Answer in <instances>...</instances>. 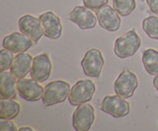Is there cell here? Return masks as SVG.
I'll use <instances>...</instances> for the list:
<instances>
[{"mask_svg": "<svg viewBox=\"0 0 158 131\" xmlns=\"http://www.w3.org/2000/svg\"><path fill=\"white\" fill-rule=\"evenodd\" d=\"M70 90V85L65 81L56 80L49 82L44 88V95L42 99L44 105L51 106L63 103L66 99H68Z\"/></svg>", "mask_w": 158, "mask_h": 131, "instance_id": "cell-1", "label": "cell"}, {"mask_svg": "<svg viewBox=\"0 0 158 131\" xmlns=\"http://www.w3.org/2000/svg\"><path fill=\"white\" fill-rule=\"evenodd\" d=\"M140 38L135 30H131L118 37L115 41L114 52L122 59L131 57L136 53L140 46Z\"/></svg>", "mask_w": 158, "mask_h": 131, "instance_id": "cell-2", "label": "cell"}, {"mask_svg": "<svg viewBox=\"0 0 158 131\" xmlns=\"http://www.w3.org/2000/svg\"><path fill=\"white\" fill-rule=\"evenodd\" d=\"M96 91V86L91 80H79L70 90L68 101L71 105H79L90 101Z\"/></svg>", "mask_w": 158, "mask_h": 131, "instance_id": "cell-3", "label": "cell"}, {"mask_svg": "<svg viewBox=\"0 0 158 131\" xmlns=\"http://www.w3.org/2000/svg\"><path fill=\"white\" fill-rule=\"evenodd\" d=\"M137 86L138 80L136 75L131 71L125 70L116 79L114 83V90L116 95L127 100L133 96Z\"/></svg>", "mask_w": 158, "mask_h": 131, "instance_id": "cell-4", "label": "cell"}, {"mask_svg": "<svg viewBox=\"0 0 158 131\" xmlns=\"http://www.w3.org/2000/svg\"><path fill=\"white\" fill-rule=\"evenodd\" d=\"M81 66L86 76L93 78L100 76L104 66V57L101 50L98 48H91L87 50L82 58Z\"/></svg>", "mask_w": 158, "mask_h": 131, "instance_id": "cell-5", "label": "cell"}, {"mask_svg": "<svg viewBox=\"0 0 158 131\" xmlns=\"http://www.w3.org/2000/svg\"><path fill=\"white\" fill-rule=\"evenodd\" d=\"M95 120V110L92 105L85 103L77 105L72 115V125L76 131H88Z\"/></svg>", "mask_w": 158, "mask_h": 131, "instance_id": "cell-6", "label": "cell"}, {"mask_svg": "<svg viewBox=\"0 0 158 131\" xmlns=\"http://www.w3.org/2000/svg\"><path fill=\"white\" fill-rule=\"evenodd\" d=\"M101 109L105 113H108L116 118L125 117L130 114L131 108L130 104L126 99L120 96H106L101 104Z\"/></svg>", "mask_w": 158, "mask_h": 131, "instance_id": "cell-7", "label": "cell"}, {"mask_svg": "<svg viewBox=\"0 0 158 131\" xmlns=\"http://www.w3.org/2000/svg\"><path fill=\"white\" fill-rule=\"evenodd\" d=\"M98 23L100 27L108 32H117L121 27V17L114 7L106 5L96 12Z\"/></svg>", "mask_w": 158, "mask_h": 131, "instance_id": "cell-8", "label": "cell"}, {"mask_svg": "<svg viewBox=\"0 0 158 131\" xmlns=\"http://www.w3.org/2000/svg\"><path fill=\"white\" fill-rule=\"evenodd\" d=\"M18 25L20 32L28 36L34 43H38V42L44 36V31L40 18L27 14V15H24L19 19Z\"/></svg>", "mask_w": 158, "mask_h": 131, "instance_id": "cell-9", "label": "cell"}, {"mask_svg": "<svg viewBox=\"0 0 158 131\" xmlns=\"http://www.w3.org/2000/svg\"><path fill=\"white\" fill-rule=\"evenodd\" d=\"M18 94L22 99L28 101H37L43 99L44 88L38 81L32 79H19L17 81Z\"/></svg>", "mask_w": 158, "mask_h": 131, "instance_id": "cell-10", "label": "cell"}, {"mask_svg": "<svg viewBox=\"0 0 158 131\" xmlns=\"http://www.w3.org/2000/svg\"><path fill=\"white\" fill-rule=\"evenodd\" d=\"M69 20L76 24L81 30H90L95 28L98 19L91 9L86 6H76L69 14Z\"/></svg>", "mask_w": 158, "mask_h": 131, "instance_id": "cell-11", "label": "cell"}, {"mask_svg": "<svg viewBox=\"0 0 158 131\" xmlns=\"http://www.w3.org/2000/svg\"><path fill=\"white\" fill-rule=\"evenodd\" d=\"M40 20L42 23L44 36L52 40H57L61 37L62 25L61 21L57 15L52 11H47L40 15Z\"/></svg>", "mask_w": 158, "mask_h": 131, "instance_id": "cell-12", "label": "cell"}, {"mask_svg": "<svg viewBox=\"0 0 158 131\" xmlns=\"http://www.w3.org/2000/svg\"><path fill=\"white\" fill-rule=\"evenodd\" d=\"M33 41L22 32H14L3 38V48L10 50L13 53L26 52L33 46Z\"/></svg>", "mask_w": 158, "mask_h": 131, "instance_id": "cell-13", "label": "cell"}, {"mask_svg": "<svg viewBox=\"0 0 158 131\" xmlns=\"http://www.w3.org/2000/svg\"><path fill=\"white\" fill-rule=\"evenodd\" d=\"M52 73V61L47 53H42L34 57L32 68L30 71L31 77L38 82L47 81Z\"/></svg>", "mask_w": 158, "mask_h": 131, "instance_id": "cell-14", "label": "cell"}, {"mask_svg": "<svg viewBox=\"0 0 158 131\" xmlns=\"http://www.w3.org/2000/svg\"><path fill=\"white\" fill-rule=\"evenodd\" d=\"M33 59L31 54L27 52L17 53L14 57L12 65L10 67V72L16 79H23L31 71Z\"/></svg>", "mask_w": 158, "mask_h": 131, "instance_id": "cell-15", "label": "cell"}, {"mask_svg": "<svg viewBox=\"0 0 158 131\" xmlns=\"http://www.w3.org/2000/svg\"><path fill=\"white\" fill-rule=\"evenodd\" d=\"M16 78L11 72H1L0 74V96L1 99H15L17 96Z\"/></svg>", "mask_w": 158, "mask_h": 131, "instance_id": "cell-16", "label": "cell"}, {"mask_svg": "<svg viewBox=\"0 0 158 131\" xmlns=\"http://www.w3.org/2000/svg\"><path fill=\"white\" fill-rule=\"evenodd\" d=\"M21 110V105L13 99H1L0 101V118L14 119Z\"/></svg>", "mask_w": 158, "mask_h": 131, "instance_id": "cell-17", "label": "cell"}, {"mask_svg": "<svg viewBox=\"0 0 158 131\" xmlns=\"http://www.w3.org/2000/svg\"><path fill=\"white\" fill-rule=\"evenodd\" d=\"M142 63L150 75H158V50L148 48L142 53Z\"/></svg>", "mask_w": 158, "mask_h": 131, "instance_id": "cell-18", "label": "cell"}, {"mask_svg": "<svg viewBox=\"0 0 158 131\" xmlns=\"http://www.w3.org/2000/svg\"><path fill=\"white\" fill-rule=\"evenodd\" d=\"M142 29L150 38L158 41V17L149 16L143 19Z\"/></svg>", "mask_w": 158, "mask_h": 131, "instance_id": "cell-19", "label": "cell"}, {"mask_svg": "<svg viewBox=\"0 0 158 131\" xmlns=\"http://www.w3.org/2000/svg\"><path fill=\"white\" fill-rule=\"evenodd\" d=\"M113 7L123 17H127L135 8V0H113Z\"/></svg>", "mask_w": 158, "mask_h": 131, "instance_id": "cell-20", "label": "cell"}, {"mask_svg": "<svg viewBox=\"0 0 158 131\" xmlns=\"http://www.w3.org/2000/svg\"><path fill=\"white\" fill-rule=\"evenodd\" d=\"M13 60H14L13 52L6 50V48L1 50V51H0V71L4 72L10 69Z\"/></svg>", "mask_w": 158, "mask_h": 131, "instance_id": "cell-21", "label": "cell"}, {"mask_svg": "<svg viewBox=\"0 0 158 131\" xmlns=\"http://www.w3.org/2000/svg\"><path fill=\"white\" fill-rule=\"evenodd\" d=\"M109 0H83L84 6L91 9L93 11L99 10L101 7L105 6Z\"/></svg>", "mask_w": 158, "mask_h": 131, "instance_id": "cell-22", "label": "cell"}, {"mask_svg": "<svg viewBox=\"0 0 158 131\" xmlns=\"http://www.w3.org/2000/svg\"><path fill=\"white\" fill-rule=\"evenodd\" d=\"M0 130L1 131H16L18 130L16 124L11 119L0 118Z\"/></svg>", "mask_w": 158, "mask_h": 131, "instance_id": "cell-23", "label": "cell"}, {"mask_svg": "<svg viewBox=\"0 0 158 131\" xmlns=\"http://www.w3.org/2000/svg\"><path fill=\"white\" fill-rule=\"evenodd\" d=\"M146 3L152 13L158 14V0H146Z\"/></svg>", "mask_w": 158, "mask_h": 131, "instance_id": "cell-24", "label": "cell"}, {"mask_svg": "<svg viewBox=\"0 0 158 131\" xmlns=\"http://www.w3.org/2000/svg\"><path fill=\"white\" fill-rule=\"evenodd\" d=\"M153 86H154V88L158 92V75H156L155 78L153 79Z\"/></svg>", "mask_w": 158, "mask_h": 131, "instance_id": "cell-25", "label": "cell"}, {"mask_svg": "<svg viewBox=\"0 0 158 131\" xmlns=\"http://www.w3.org/2000/svg\"><path fill=\"white\" fill-rule=\"evenodd\" d=\"M19 131H27V130H33L31 127H21V128H20V129H18Z\"/></svg>", "mask_w": 158, "mask_h": 131, "instance_id": "cell-26", "label": "cell"}]
</instances>
